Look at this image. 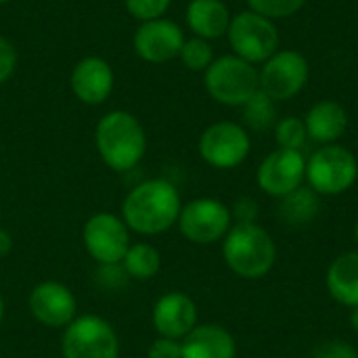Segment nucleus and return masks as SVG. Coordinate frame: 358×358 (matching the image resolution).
I'll list each match as a JSON object with an SVG mask.
<instances>
[{
	"label": "nucleus",
	"mask_w": 358,
	"mask_h": 358,
	"mask_svg": "<svg viewBox=\"0 0 358 358\" xmlns=\"http://www.w3.org/2000/svg\"><path fill=\"white\" fill-rule=\"evenodd\" d=\"M243 122L248 128L256 130V132H266L271 128H275L277 120V101H273L266 92L258 90L254 92L243 105Z\"/></svg>",
	"instance_id": "23"
},
{
	"label": "nucleus",
	"mask_w": 358,
	"mask_h": 358,
	"mask_svg": "<svg viewBox=\"0 0 358 358\" xmlns=\"http://www.w3.org/2000/svg\"><path fill=\"white\" fill-rule=\"evenodd\" d=\"M134 50L147 63H166L180 55L185 44L182 27L170 19L143 21L134 31Z\"/></svg>",
	"instance_id": "14"
},
{
	"label": "nucleus",
	"mask_w": 358,
	"mask_h": 358,
	"mask_svg": "<svg viewBox=\"0 0 358 358\" xmlns=\"http://www.w3.org/2000/svg\"><path fill=\"white\" fill-rule=\"evenodd\" d=\"M208 94L227 107H241L254 92L260 90L258 67L237 55H224L212 61L203 71Z\"/></svg>",
	"instance_id": "4"
},
{
	"label": "nucleus",
	"mask_w": 358,
	"mask_h": 358,
	"mask_svg": "<svg viewBox=\"0 0 358 358\" xmlns=\"http://www.w3.org/2000/svg\"><path fill=\"white\" fill-rule=\"evenodd\" d=\"M227 266L241 279H262L277 262V245L258 222H235L222 239Z\"/></svg>",
	"instance_id": "3"
},
{
	"label": "nucleus",
	"mask_w": 358,
	"mask_h": 358,
	"mask_svg": "<svg viewBox=\"0 0 358 358\" xmlns=\"http://www.w3.org/2000/svg\"><path fill=\"white\" fill-rule=\"evenodd\" d=\"M233 55L241 57L252 65L268 61L281 44L279 29L273 19L262 17L254 10H241L231 19L227 31Z\"/></svg>",
	"instance_id": "6"
},
{
	"label": "nucleus",
	"mask_w": 358,
	"mask_h": 358,
	"mask_svg": "<svg viewBox=\"0 0 358 358\" xmlns=\"http://www.w3.org/2000/svg\"><path fill=\"white\" fill-rule=\"evenodd\" d=\"M31 317L50 329H65L78 317V300L73 292L59 281L38 283L27 298Z\"/></svg>",
	"instance_id": "13"
},
{
	"label": "nucleus",
	"mask_w": 358,
	"mask_h": 358,
	"mask_svg": "<svg viewBox=\"0 0 358 358\" xmlns=\"http://www.w3.org/2000/svg\"><path fill=\"white\" fill-rule=\"evenodd\" d=\"M201 159L216 170H233L241 166L252 149L248 130L237 122H216L199 136Z\"/></svg>",
	"instance_id": "11"
},
{
	"label": "nucleus",
	"mask_w": 358,
	"mask_h": 358,
	"mask_svg": "<svg viewBox=\"0 0 358 358\" xmlns=\"http://www.w3.org/2000/svg\"><path fill=\"white\" fill-rule=\"evenodd\" d=\"M2 319H4V298L0 294V325H2Z\"/></svg>",
	"instance_id": "34"
},
{
	"label": "nucleus",
	"mask_w": 358,
	"mask_h": 358,
	"mask_svg": "<svg viewBox=\"0 0 358 358\" xmlns=\"http://www.w3.org/2000/svg\"><path fill=\"white\" fill-rule=\"evenodd\" d=\"M147 358H182V346L180 340H170V338H157L151 342Z\"/></svg>",
	"instance_id": "29"
},
{
	"label": "nucleus",
	"mask_w": 358,
	"mask_h": 358,
	"mask_svg": "<svg viewBox=\"0 0 358 358\" xmlns=\"http://www.w3.org/2000/svg\"><path fill=\"white\" fill-rule=\"evenodd\" d=\"M94 145L107 168L128 172L145 157L147 134L132 113L115 109L99 120L94 128Z\"/></svg>",
	"instance_id": "2"
},
{
	"label": "nucleus",
	"mask_w": 358,
	"mask_h": 358,
	"mask_svg": "<svg viewBox=\"0 0 358 358\" xmlns=\"http://www.w3.org/2000/svg\"><path fill=\"white\" fill-rule=\"evenodd\" d=\"M15 248V241H13V235L0 227V258H6Z\"/></svg>",
	"instance_id": "32"
},
{
	"label": "nucleus",
	"mask_w": 358,
	"mask_h": 358,
	"mask_svg": "<svg viewBox=\"0 0 358 358\" xmlns=\"http://www.w3.org/2000/svg\"><path fill=\"white\" fill-rule=\"evenodd\" d=\"M355 237H357V245H358V220H357V227H355Z\"/></svg>",
	"instance_id": "35"
},
{
	"label": "nucleus",
	"mask_w": 358,
	"mask_h": 358,
	"mask_svg": "<svg viewBox=\"0 0 358 358\" xmlns=\"http://www.w3.org/2000/svg\"><path fill=\"white\" fill-rule=\"evenodd\" d=\"M258 187L271 197H285L306 180V157L302 151L275 149L258 166Z\"/></svg>",
	"instance_id": "12"
},
{
	"label": "nucleus",
	"mask_w": 358,
	"mask_h": 358,
	"mask_svg": "<svg viewBox=\"0 0 358 358\" xmlns=\"http://www.w3.org/2000/svg\"><path fill=\"white\" fill-rule=\"evenodd\" d=\"M182 358H235L237 344L229 329L216 323L197 325L180 340Z\"/></svg>",
	"instance_id": "18"
},
{
	"label": "nucleus",
	"mask_w": 358,
	"mask_h": 358,
	"mask_svg": "<svg viewBox=\"0 0 358 358\" xmlns=\"http://www.w3.org/2000/svg\"><path fill=\"white\" fill-rule=\"evenodd\" d=\"M231 216H233L235 222H256V218H258V203L252 197H243V199H239L233 206Z\"/></svg>",
	"instance_id": "31"
},
{
	"label": "nucleus",
	"mask_w": 358,
	"mask_h": 358,
	"mask_svg": "<svg viewBox=\"0 0 358 358\" xmlns=\"http://www.w3.org/2000/svg\"><path fill=\"white\" fill-rule=\"evenodd\" d=\"M82 243L88 256L101 266L122 264L130 248V229L113 212L92 214L82 229Z\"/></svg>",
	"instance_id": "8"
},
{
	"label": "nucleus",
	"mask_w": 358,
	"mask_h": 358,
	"mask_svg": "<svg viewBox=\"0 0 358 358\" xmlns=\"http://www.w3.org/2000/svg\"><path fill=\"white\" fill-rule=\"evenodd\" d=\"M260 90L266 92L273 101H289L304 90L310 78L308 59L294 48H279L268 61L258 69Z\"/></svg>",
	"instance_id": "9"
},
{
	"label": "nucleus",
	"mask_w": 358,
	"mask_h": 358,
	"mask_svg": "<svg viewBox=\"0 0 358 358\" xmlns=\"http://www.w3.org/2000/svg\"><path fill=\"white\" fill-rule=\"evenodd\" d=\"M180 235L197 245H210L222 241L233 227L231 208L214 197H199L182 206L178 216Z\"/></svg>",
	"instance_id": "10"
},
{
	"label": "nucleus",
	"mask_w": 358,
	"mask_h": 358,
	"mask_svg": "<svg viewBox=\"0 0 358 358\" xmlns=\"http://www.w3.org/2000/svg\"><path fill=\"white\" fill-rule=\"evenodd\" d=\"M17 67V50L15 46L0 36V84L6 82Z\"/></svg>",
	"instance_id": "30"
},
{
	"label": "nucleus",
	"mask_w": 358,
	"mask_h": 358,
	"mask_svg": "<svg viewBox=\"0 0 358 358\" xmlns=\"http://www.w3.org/2000/svg\"><path fill=\"white\" fill-rule=\"evenodd\" d=\"M231 19L233 15L222 0H191L187 4V25L197 38L216 40L227 36Z\"/></svg>",
	"instance_id": "19"
},
{
	"label": "nucleus",
	"mask_w": 358,
	"mask_h": 358,
	"mask_svg": "<svg viewBox=\"0 0 358 358\" xmlns=\"http://www.w3.org/2000/svg\"><path fill=\"white\" fill-rule=\"evenodd\" d=\"M122 268H124L126 277H132L136 281L153 279L162 268V254L151 243H145V241L130 243V248L122 260Z\"/></svg>",
	"instance_id": "22"
},
{
	"label": "nucleus",
	"mask_w": 358,
	"mask_h": 358,
	"mask_svg": "<svg viewBox=\"0 0 358 358\" xmlns=\"http://www.w3.org/2000/svg\"><path fill=\"white\" fill-rule=\"evenodd\" d=\"M180 210L178 189L166 178H151L128 191L122 203V220L138 235H162L178 222Z\"/></svg>",
	"instance_id": "1"
},
{
	"label": "nucleus",
	"mask_w": 358,
	"mask_h": 358,
	"mask_svg": "<svg viewBox=\"0 0 358 358\" xmlns=\"http://www.w3.org/2000/svg\"><path fill=\"white\" fill-rule=\"evenodd\" d=\"M63 358H120V340L113 325L99 315L76 317L61 338Z\"/></svg>",
	"instance_id": "7"
},
{
	"label": "nucleus",
	"mask_w": 358,
	"mask_h": 358,
	"mask_svg": "<svg viewBox=\"0 0 358 358\" xmlns=\"http://www.w3.org/2000/svg\"><path fill=\"white\" fill-rule=\"evenodd\" d=\"M319 195L310 187H298L289 195L281 197L279 206V218L287 227H306L310 224L319 214Z\"/></svg>",
	"instance_id": "21"
},
{
	"label": "nucleus",
	"mask_w": 358,
	"mask_h": 358,
	"mask_svg": "<svg viewBox=\"0 0 358 358\" xmlns=\"http://www.w3.org/2000/svg\"><path fill=\"white\" fill-rule=\"evenodd\" d=\"M308 138L319 145H334L338 143L348 128V111L342 103L334 99L317 101L304 115Z\"/></svg>",
	"instance_id": "17"
},
{
	"label": "nucleus",
	"mask_w": 358,
	"mask_h": 358,
	"mask_svg": "<svg viewBox=\"0 0 358 358\" xmlns=\"http://www.w3.org/2000/svg\"><path fill=\"white\" fill-rule=\"evenodd\" d=\"M350 325H352V329L358 334V306L357 308H352V315H350Z\"/></svg>",
	"instance_id": "33"
},
{
	"label": "nucleus",
	"mask_w": 358,
	"mask_h": 358,
	"mask_svg": "<svg viewBox=\"0 0 358 358\" xmlns=\"http://www.w3.org/2000/svg\"><path fill=\"white\" fill-rule=\"evenodd\" d=\"M358 162L355 153L338 143L323 145L306 159V180L317 195L336 197L355 187Z\"/></svg>",
	"instance_id": "5"
},
{
	"label": "nucleus",
	"mask_w": 358,
	"mask_h": 358,
	"mask_svg": "<svg viewBox=\"0 0 358 358\" xmlns=\"http://www.w3.org/2000/svg\"><path fill=\"white\" fill-rule=\"evenodd\" d=\"M124 2H126V10L130 13V17L138 21L159 19L166 15V10L172 4V0H124Z\"/></svg>",
	"instance_id": "27"
},
{
	"label": "nucleus",
	"mask_w": 358,
	"mask_h": 358,
	"mask_svg": "<svg viewBox=\"0 0 358 358\" xmlns=\"http://www.w3.org/2000/svg\"><path fill=\"white\" fill-rule=\"evenodd\" d=\"M327 292L331 298L346 306L357 308L358 306V252H346L338 256L329 268H327Z\"/></svg>",
	"instance_id": "20"
},
{
	"label": "nucleus",
	"mask_w": 358,
	"mask_h": 358,
	"mask_svg": "<svg viewBox=\"0 0 358 358\" xmlns=\"http://www.w3.org/2000/svg\"><path fill=\"white\" fill-rule=\"evenodd\" d=\"M178 59L191 71H206L214 61V48H212L210 40L193 36V38L185 40Z\"/></svg>",
	"instance_id": "25"
},
{
	"label": "nucleus",
	"mask_w": 358,
	"mask_h": 358,
	"mask_svg": "<svg viewBox=\"0 0 358 358\" xmlns=\"http://www.w3.org/2000/svg\"><path fill=\"white\" fill-rule=\"evenodd\" d=\"M4 2H8V0H0V4H4Z\"/></svg>",
	"instance_id": "36"
},
{
	"label": "nucleus",
	"mask_w": 358,
	"mask_h": 358,
	"mask_svg": "<svg viewBox=\"0 0 358 358\" xmlns=\"http://www.w3.org/2000/svg\"><path fill=\"white\" fill-rule=\"evenodd\" d=\"M151 321L162 338L182 340L197 327V306L191 296L182 292H168L157 298Z\"/></svg>",
	"instance_id": "15"
},
{
	"label": "nucleus",
	"mask_w": 358,
	"mask_h": 358,
	"mask_svg": "<svg viewBox=\"0 0 358 358\" xmlns=\"http://www.w3.org/2000/svg\"><path fill=\"white\" fill-rule=\"evenodd\" d=\"M306 4V0H248L250 10L268 17L273 21L277 19H287L292 15H296L298 10H302Z\"/></svg>",
	"instance_id": "26"
},
{
	"label": "nucleus",
	"mask_w": 358,
	"mask_h": 358,
	"mask_svg": "<svg viewBox=\"0 0 358 358\" xmlns=\"http://www.w3.org/2000/svg\"><path fill=\"white\" fill-rule=\"evenodd\" d=\"M313 358H358V352L355 346L342 340H329L323 342L315 348Z\"/></svg>",
	"instance_id": "28"
},
{
	"label": "nucleus",
	"mask_w": 358,
	"mask_h": 358,
	"mask_svg": "<svg viewBox=\"0 0 358 358\" xmlns=\"http://www.w3.org/2000/svg\"><path fill=\"white\" fill-rule=\"evenodd\" d=\"M113 69L101 57H84L71 71V92L86 105H101L113 90Z\"/></svg>",
	"instance_id": "16"
},
{
	"label": "nucleus",
	"mask_w": 358,
	"mask_h": 358,
	"mask_svg": "<svg viewBox=\"0 0 358 358\" xmlns=\"http://www.w3.org/2000/svg\"><path fill=\"white\" fill-rule=\"evenodd\" d=\"M275 141L279 145V149H292V151H302L306 141H308V132H306V124L304 117H283L275 124Z\"/></svg>",
	"instance_id": "24"
}]
</instances>
